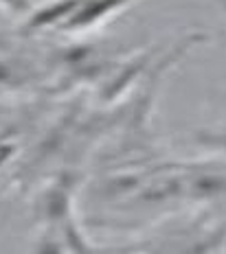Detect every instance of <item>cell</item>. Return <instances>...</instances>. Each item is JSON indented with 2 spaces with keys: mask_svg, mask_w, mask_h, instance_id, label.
Masks as SVG:
<instances>
[{
  "mask_svg": "<svg viewBox=\"0 0 226 254\" xmlns=\"http://www.w3.org/2000/svg\"><path fill=\"white\" fill-rule=\"evenodd\" d=\"M134 0H79L71 15L62 22V29H73V31H83L90 26L108 20L112 13L121 11Z\"/></svg>",
  "mask_w": 226,
  "mask_h": 254,
  "instance_id": "1",
  "label": "cell"
},
{
  "mask_svg": "<svg viewBox=\"0 0 226 254\" xmlns=\"http://www.w3.org/2000/svg\"><path fill=\"white\" fill-rule=\"evenodd\" d=\"M0 2L11 7L13 11H24V9H29V0H0Z\"/></svg>",
  "mask_w": 226,
  "mask_h": 254,
  "instance_id": "2",
  "label": "cell"
},
{
  "mask_svg": "<svg viewBox=\"0 0 226 254\" xmlns=\"http://www.w3.org/2000/svg\"><path fill=\"white\" fill-rule=\"evenodd\" d=\"M215 2H218V4H220V7H222V9H224V11H226V0H215Z\"/></svg>",
  "mask_w": 226,
  "mask_h": 254,
  "instance_id": "3",
  "label": "cell"
}]
</instances>
